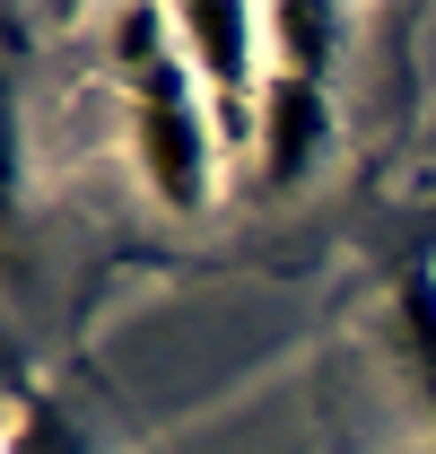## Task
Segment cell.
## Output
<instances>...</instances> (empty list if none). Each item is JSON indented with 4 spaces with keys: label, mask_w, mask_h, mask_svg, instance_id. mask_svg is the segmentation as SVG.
Instances as JSON below:
<instances>
[{
    "label": "cell",
    "mask_w": 436,
    "mask_h": 454,
    "mask_svg": "<svg viewBox=\"0 0 436 454\" xmlns=\"http://www.w3.org/2000/svg\"><path fill=\"white\" fill-rule=\"evenodd\" d=\"M393 367H401L410 402L428 411V428H436V262H419L401 280V297H393Z\"/></svg>",
    "instance_id": "4"
},
{
    "label": "cell",
    "mask_w": 436,
    "mask_h": 454,
    "mask_svg": "<svg viewBox=\"0 0 436 454\" xmlns=\"http://www.w3.org/2000/svg\"><path fill=\"white\" fill-rule=\"evenodd\" d=\"M9 454H97L70 419H61L53 402H35V394H18L9 402Z\"/></svg>",
    "instance_id": "6"
},
{
    "label": "cell",
    "mask_w": 436,
    "mask_h": 454,
    "mask_svg": "<svg viewBox=\"0 0 436 454\" xmlns=\"http://www.w3.org/2000/svg\"><path fill=\"white\" fill-rule=\"evenodd\" d=\"M262 27H271V70L315 79V88L331 79V61H340V44H349V18H340V9H306V0L262 9Z\"/></svg>",
    "instance_id": "5"
},
{
    "label": "cell",
    "mask_w": 436,
    "mask_h": 454,
    "mask_svg": "<svg viewBox=\"0 0 436 454\" xmlns=\"http://www.w3.org/2000/svg\"><path fill=\"white\" fill-rule=\"evenodd\" d=\"M253 158H262V184H271V192H297V184L331 158V88L271 70L262 114H253Z\"/></svg>",
    "instance_id": "3"
},
{
    "label": "cell",
    "mask_w": 436,
    "mask_h": 454,
    "mask_svg": "<svg viewBox=\"0 0 436 454\" xmlns=\"http://www.w3.org/2000/svg\"><path fill=\"white\" fill-rule=\"evenodd\" d=\"M175 53L201 79V97L218 106V131L227 140H253V114H262V61H271V27L262 9L245 0H183L175 9Z\"/></svg>",
    "instance_id": "2"
},
{
    "label": "cell",
    "mask_w": 436,
    "mask_h": 454,
    "mask_svg": "<svg viewBox=\"0 0 436 454\" xmlns=\"http://www.w3.org/2000/svg\"><path fill=\"white\" fill-rule=\"evenodd\" d=\"M131 88V149H140V175L166 210H201L218 184V106L201 97V79L183 70V53H158L149 70L122 79Z\"/></svg>",
    "instance_id": "1"
}]
</instances>
